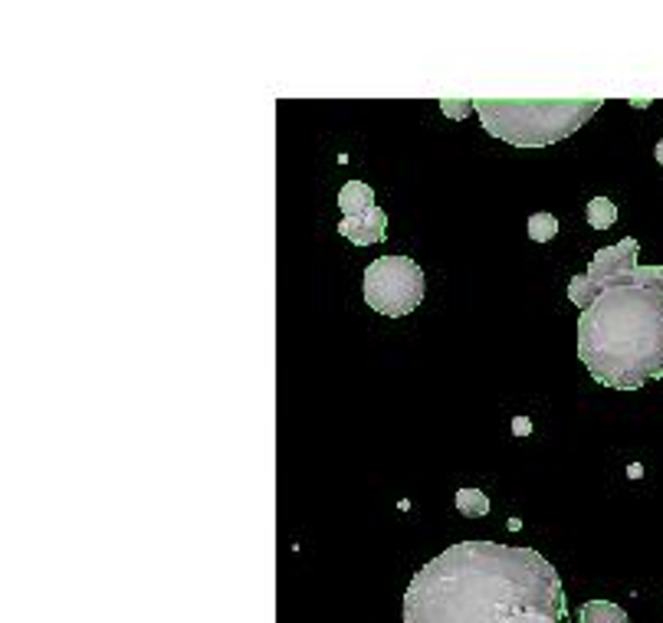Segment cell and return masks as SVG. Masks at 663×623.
<instances>
[{
    "label": "cell",
    "mask_w": 663,
    "mask_h": 623,
    "mask_svg": "<svg viewBox=\"0 0 663 623\" xmlns=\"http://www.w3.org/2000/svg\"><path fill=\"white\" fill-rule=\"evenodd\" d=\"M565 591L532 548L460 541L431 558L404 591V623H562Z\"/></svg>",
    "instance_id": "cell-1"
},
{
    "label": "cell",
    "mask_w": 663,
    "mask_h": 623,
    "mask_svg": "<svg viewBox=\"0 0 663 623\" xmlns=\"http://www.w3.org/2000/svg\"><path fill=\"white\" fill-rule=\"evenodd\" d=\"M578 358L615 391L663 377V266H637L611 282L578 318Z\"/></svg>",
    "instance_id": "cell-2"
},
{
    "label": "cell",
    "mask_w": 663,
    "mask_h": 623,
    "mask_svg": "<svg viewBox=\"0 0 663 623\" xmlns=\"http://www.w3.org/2000/svg\"><path fill=\"white\" fill-rule=\"evenodd\" d=\"M605 99H476L473 108L493 138L516 148H548L578 132Z\"/></svg>",
    "instance_id": "cell-3"
},
{
    "label": "cell",
    "mask_w": 663,
    "mask_h": 623,
    "mask_svg": "<svg viewBox=\"0 0 663 623\" xmlns=\"http://www.w3.org/2000/svg\"><path fill=\"white\" fill-rule=\"evenodd\" d=\"M427 282L411 256H381L365 269V302L388 318L411 316L423 302Z\"/></svg>",
    "instance_id": "cell-4"
},
{
    "label": "cell",
    "mask_w": 663,
    "mask_h": 623,
    "mask_svg": "<svg viewBox=\"0 0 663 623\" xmlns=\"http://www.w3.org/2000/svg\"><path fill=\"white\" fill-rule=\"evenodd\" d=\"M637 253H641V243H637L634 237H627V240L615 243V247L598 249L595 259L588 263L585 276L568 279V299H571L575 306H581V312H585V308L598 299L601 289L611 286V282H621V279H627L637 266H641V263H637Z\"/></svg>",
    "instance_id": "cell-5"
},
{
    "label": "cell",
    "mask_w": 663,
    "mask_h": 623,
    "mask_svg": "<svg viewBox=\"0 0 663 623\" xmlns=\"http://www.w3.org/2000/svg\"><path fill=\"white\" fill-rule=\"evenodd\" d=\"M338 233L352 240L355 247H371V243H381L388 233V213L381 207H371V211L358 213V217H342L338 223Z\"/></svg>",
    "instance_id": "cell-6"
},
{
    "label": "cell",
    "mask_w": 663,
    "mask_h": 623,
    "mask_svg": "<svg viewBox=\"0 0 663 623\" xmlns=\"http://www.w3.org/2000/svg\"><path fill=\"white\" fill-rule=\"evenodd\" d=\"M378 207L375 203V191L362 181H348L342 191H338V211L345 213V217H358V213L371 211Z\"/></svg>",
    "instance_id": "cell-7"
},
{
    "label": "cell",
    "mask_w": 663,
    "mask_h": 623,
    "mask_svg": "<svg viewBox=\"0 0 663 623\" xmlns=\"http://www.w3.org/2000/svg\"><path fill=\"white\" fill-rule=\"evenodd\" d=\"M578 620L581 623H631V617H627L617 604H611V601H588V604H581V610H578Z\"/></svg>",
    "instance_id": "cell-8"
},
{
    "label": "cell",
    "mask_w": 663,
    "mask_h": 623,
    "mask_svg": "<svg viewBox=\"0 0 663 623\" xmlns=\"http://www.w3.org/2000/svg\"><path fill=\"white\" fill-rule=\"evenodd\" d=\"M585 217L595 230H611L617 223V207H615V201H607V197H595V201H588Z\"/></svg>",
    "instance_id": "cell-9"
},
{
    "label": "cell",
    "mask_w": 663,
    "mask_h": 623,
    "mask_svg": "<svg viewBox=\"0 0 663 623\" xmlns=\"http://www.w3.org/2000/svg\"><path fill=\"white\" fill-rule=\"evenodd\" d=\"M457 512L467 518H483L490 512V498L480 489H460L457 492Z\"/></svg>",
    "instance_id": "cell-10"
},
{
    "label": "cell",
    "mask_w": 663,
    "mask_h": 623,
    "mask_svg": "<svg viewBox=\"0 0 663 623\" xmlns=\"http://www.w3.org/2000/svg\"><path fill=\"white\" fill-rule=\"evenodd\" d=\"M555 233H558V221L552 213H532L529 217V237L536 243L555 240Z\"/></svg>",
    "instance_id": "cell-11"
},
{
    "label": "cell",
    "mask_w": 663,
    "mask_h": 623,
    "mask_svg": "<svg viewBox=\"0 0 663 623\" xmlns=\"http://www.w3.org/2000/svg\"><path fill=\"white\" fill-rule=\"evenodd\" d=\"M512 430H516V433H529L532 423L529 420H512Z\"/></svg>",
    "instance_id": "cell-12"
},
{
    "label": "cell",
    "mask_w": 663,
    "mask_h": 623,
    "mask_svg": "<svg viewBox=\"0 0 663 623\" xmlns=\"http://www.w3.org/2000/svg\"><path fill=\"white\" fill-rule=\"evenodd\" d=\"M654 158H657V164H663V138L654 144Z\"/></svg>",
    "instance_id": "cell-13"
}]
</instances>
